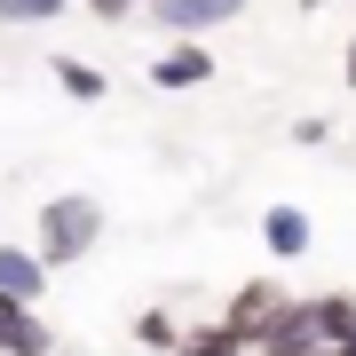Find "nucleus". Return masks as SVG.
<instances>
[{"instance_id": "7", "label": "nucleus", "mask_w": 356, "mask_h": 356, "mask_svg": "<svg viewBox=\"0 0 356 356\" xmlns=\"http://www.w3.org/2000/svg\"><path fill=\"white\" fill-rule=\"evenodd\" d=\"M261 238H269V254H277V261H301L309 245H317V222H309V206L277 198V206L261 214Z\"/></svg>"}, {"instance_id": "13", "label": "nucleus", "mask_w": 356, "mask_h": 356, "mask_svg": "<svg viewBox=\"0 0 356 356\" xmlns=\"http://www.w3.org/2000/svg\"><path fill=\"white\" fill-rule=\"evenodd\" d=\"M72 0H0V24H56Z\"/></svg>"}, {"instance_id": "11", "label": "nucleus", "mask_w": 356, "mask_h": 356, "mask_svg": "<svg viewBox=\"0 0 356 356\" xmlns=\"http://www.w3.org/2000/svg\"><path fill=\"white\" fill-rule=\"evenodd\" d=\"M175 356H254V348H245L238 332L214 317V325H191V332H182V348H175Z\"/></svg>"}, {"instance_id": "8", "label": "nucleus", "mask_w": 356, "mask_h": 356, "mask_svg": "<svg viewBox=\"0 0 356 356\" xmlns=\"http://www.w3.org/2000/svg\"><path fill=\"white\" fill-rule=\"evenodd\" d=\"M0 356H56V332L40 325V309L0 301Z\"/></svg>"}, {"instance_id": "9", "label": "nucleus", "mask_w": 356, "mask_h": 356, "mask_svg": "<svg viewBox=\"0 0 356 356\" xmlns=\"http://www.w3.org/2000/svg\"><path fill=\"white\" fill-rule=\"evenodd\" d=\"M309 325H317L325 348L356 341V293H309Z\"/></svg>"}, {"instance_id": "1", "label": "nucleus", "mask_w": 356, "mask_h": 356, "mask_svg": "<svg viewBox=\"0 0 356 356\" xmlns=\"http://www.w3.org/2000/svg\"><path fill=\"white\" fill-rule=\"evenodd\" d=\"M95 238H103V206H95L88 191L48 198V206H40V222H32V254L48 261V269L88 261V254H95Z\"/></svg>"}, {"instance_id": "17", "label": "nucleus", "mask_w": 356, "mask_h": 356, "mask_svg": "<svg viewBox=\"0 0 356 356\" xmlns=\"http://www.w3.org/2000/svg\"><path fill=\"white\" fill-rule=\"evenodd\" d=\"M301 8H309V16H317V8H341V0H301Z\"/></svg>"}, {"instance_id": "16", "label": "nucleus", "mask_w": 356, "mask_h": 356, "mask_svg": "<svg viewBox=\"0 0 356 356\" xmlns=\"http://www.w3.org/2000/svg\"><path fill=\"white\" fill-rule=\"evenodd\" d=\"M341 79H348V95H356V32H348V56H341Z\"/></svg>"}, {"instance_id": "5", "label": "nucleus", "mask_w": 356, "mask_h": 356, "mask_svg": "<svg viewBox=\"0 0 356 356\" xmlns=\"http://www.w3.org/2000/svg\"><path fill=\"white\" fill-rule=\"evenodd\" d=\"M317 325H309V293H285V309L269 317V332L254 341V356H317Z\"/></svg>"}, {"instance_id": "3", "label": "nucleus", "mask_w": 356, "mask_h": 356, "mask_svg": "<svg viewBox=\"0 0 356 356\" xmlns=\"http://www.w3.org/2000/svg\"><path fill=\"white\" fill-rule=\"evenodd\" d=\"M206 79H214V48H206V40H175V48L151 56V88L159 95H191Z\"/></svg>"}, {"instance_id": "10", "label": "nucleus", "mask_w": 356, "mask_h": 356, "mask_svg": "<svg viewBox=\"0 0 356 356\" xmlns=\"http://www.w3.org/2000/svg\"><path fill=\"white\" fill-rule=\"evenodd\" d=\"M48 72H56V88H64L72 103H103V95H111V79H103L95 64H79V56H64V48L48 56Z\"/></svg>"}, {"instance_id": "4", "label": "nucleus", "mask_w": 356, "mask_h": 356, "mask_svg": "<svg viewBox=\"0 0 356 356\" xmlns=\"http://www.w3.org/2000/svg\"><path fill=\"white\" fill-rule=\"evenodd\" d=\"M277 309H285V285H269V277H245L238 293H229V309H222V325L238 332L245 348H254L261 332H269V317H277Z\"/></svg>"}, {"instance_id": "14", "label": "nucleus", "mask_w": 356, "mask_h": 356, "mask_svg": "<svg viewBox=\"0 0 356 356\" xmlns=\"http://www.w3.org/2000/svg\"><path fill=\"white\" fill-rule=\"evenodd\" d=\"M293 143H301V151H317V143H332V119H293Z\"/></svg>"}, {"instance_id": "12", "label": "nucleus", "mask_w": 356, "mask_h": 356, "mask_svg": "<svg viewBox=\"0 0 356 356\" xmlns=\"http://www.w3.org/2000/svg\"><path fill=\"white\" fill-rule=\"evenodd\" d=\"M135 341H143V348H166V356H175V348H182V325L166 317V309H143V317H135Z\"/></svg>"}, {"instance_id": "6", "label": "nucleus", "mask_w": 356, "mask_h": 356, "mask_svg": "<svg viewBox=\"0 0 356 356\" xmlns=\"http://www.w3.org/2000/svg\"><path fill=\"white\" fill-rule=\"evenodd\" d=\"M48 277L56 269L32 254V245H0V301H16V309H40L48 301Z\"/></svg>"}, {"instance_id": "15", "label": "nucleus", "mask_w": 356, "mask_h": 356, "mask_svg": "<svg viewBox=\"0 0 356 356\" xmlns=\"http://www.w3.org/2000/svg\"><path fill=\"white\" fill-rule=\"evenodd\" d=\"M135 8H143V0H88V16H103V24H127Z\"/></svg>"}, {"instance_id": "2", "label": "nucleus", "mask_w": 356, "mask_h": 356, "mask_svg": "<svg viewBox=\"0 0 356 356\" xmlns=\"http://www.w3.org/2000/svg\"><path fill=\"white\" fill-rule=\"evenodd\" d=\"M245 0H143V24L166 32V40H206L222 24H238Z\"/></svg>"}]
</instances>
